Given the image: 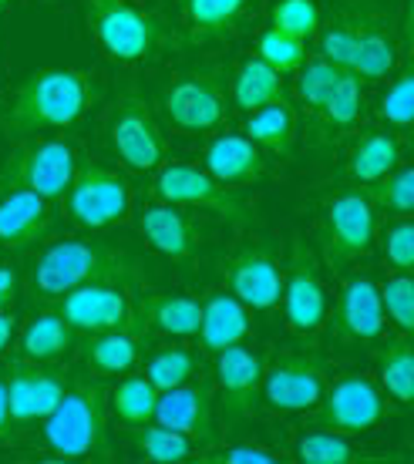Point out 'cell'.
I'll return each instance as SVG.
<instances>
[{
  "instance_id": "cell-1",
  "label": "cell",
  "mask_w": 414,
  "mask_h": 464,
  "mask_svg": "<svg viewBox=\"0 0 414 464\" xmlns=\"http://www.w3.org/2000/svg\"><path fill=\"white\" fill-rule=\"evenodd\" d=\"M84 283H118V286H138L142 283V263L125 249H115L94 239H64L47 246L37 256L27 276V293L34 303H54L64 293L78 290Z\"/></svg>"
},
{
  "instance_id": "cell-2",
  "label": "cell",
  "mask_w": 414,
  "mask_h": 464,
  "mask_svg": "<svg viewBox=\"0 0 414 464\" xmlns=\"http://www.w3.org/2000/svg\"><path fill=\"white\" fill-rule=\"evenodd\" d=\"M94 102V82L78 68H41L17 88L11 108L0 115L7 139H27L34 131L71 128Z\"/></svg>"
},
{
  "instance_id": "cell-3",
  "label": "cell",
  "mask_w": 414,
  "mask_h": 464,
  "mask_svg": "<svg viewBox=\"0 0 414 464\" xmlns=\"http://www.w3.org/2000/svg\"><path fill=\"white\" fill-rule=\"evenodd\" d=\"M44 441L61 461H112L108 441V391L81 381L61 394L44 418Z\"/></svg>"
},
{
  "instance_id": "cell-4",
  "label": "cell",
  "mask_w": 414,
  "mask_h": 464,
  "mask_svg": "<svg viewBox=\"0 0 414 464\" xmlns=\"http://www.w3.org/2000/svg\"><path fill=\"white\" fill-rule=\"evenodd\" d=\"M88 27L108 58L135 64L152 61L169 44V31L155 14L132 7L128 0H84Z\"/></svg>"
},
{
  "instance_id": "cell-5",
  "label": "cell",
  "mask_w": 414,
  "mask_h": 464,
  "mask_svg": "<svg viewBox=\"0 0 414 464\" xmlns=\"http://www.w3.org/2000/svg\"><path fill=\"white\" fill-rule=\"evenodd\" d=\"M78 169V155L68 141H27L0 165V196L14 188H27L44 198H61L68 192Z\"/></svg>"
},
{
  "instance_id": "cell-6",
  "label": "cell",
  "mask_w": 414,
  "mask_h": 464,
  "mask_svg": "<svg viewBox=\"0 0 414 464\" xmlns=\"http://www.w3.org/2000/svg\"><path fill=\"white\" fill-rule=\"evenodd\" d=\"M155 196L162 202H172V206L212 212L222 222H230L232 229L256 226V212L240 196H232L222 182H216L209 172H199L192 165H169V169H162L159 179H155Z\"/></svg>"
},
{
  "instance_id": "cell-7",
  "label": "cell",
  "mask_w": 414,
  "mask_h": 464,
  "mask_svg": "<svg viewBox=\"0 0 414 464\" xmlns=\"http://www.w3.org/2000/svg\"><path fill=\"white\" fill-rule=\"evenodd\" d=\"M61 198L71 219L88 229H108L115 222H125L132 212V186L104 165H78Z\"/></svg>"
},
{
  "instance_id": "cell-8",
  "label": "cell",
  "mask_w": 414,
  "mask_h": 464,
  "mask_svg": "<svg viewBox=\"0 0 414 464\" xmlns=\"http://www.w3.org/2000/svg\"><path fill=\"white\" fill-rule=\"evenodd\" d=\"M374 236H378V219L368 196L344 192L327 202L320 219V249L330 269H344L347 263L368 256Z\"/></svg>"
},
{
  "instance_id": "cell-9",
  "label": "cell",
  "mask_w": 414,
  "mask_h": 464,
  "mask_svg": "<svg viewBox=\"0 0 414 464\" xmlns=\"http://www.w3.org/2000/svg\"><path fill=\"white\" fill-rule=\"evenodd\" d=\"M128 286L118 283H84L78 290L64 293L54 300V314L81 334H104V330H135L149 324L135 314V306L128 300Z\"/></svg>"
},
{
  "instance_id": "cell-10",
  "label": "cell",
  "mask_w": 414,
  "mask_h": 464,
  "mask_svg": "<svg viewBox=\"0 0 414 464\" xmlns=\"http://www.w3.org/2000/svg\"><path fill=\"white\" fill-rule=\"evenodd\" d=\"M162 108L179 131H212L226 121L230 98H226V82L222 71H189L179 82L162 94Z\"/></svg>"
},
{
  "instance_id": "cell-11",
  "label": "cell",
  "mask_w": 414,
  "mask_h": 464,
  "mask_svg": "<svg viewBox=\"0 0 414 464\" xmlns=\"http://www.w3.org/2000/svg\"><path fill=\"white\" fill-rule=\"evenodd\" d=\"M7 381V401H11V424L14 428H27L34 420H44L54 407H58L61 394L68 391L64 371L47 367L44 360H27L14 357L4 371Z\"/></svg>"
},
{
  "instance_id": "cell-12",
  "label": "cell",
  "mask_w": 414,
  "mask_h": 464,
  "mask_svg": "<svg viewBox=\"0 0 414 464\" xmlns=\"http://www.w3.org/2000/svg\"><path fill=\"white\" fill-rule=\"evenodd\" d=\"M260 387L273 411H313L327 391V367L317 353H283L263 371Z\"/></svg>"
},
{
  "instance_id": "cell-13",
  "label": "cell",
  "mask_w": 414,
  "mask_h": 464,
  "mask_svg": "<svg viewBox=\"0 0 414 464\" xmlns=\"http://www.w3.org/2000/svg\"><path fill=\"white\" fill-rule=\"evenodd\" d=\"M283 306H287V324L297 334H317L327 324V293L317 269L310 246L303 239H293L290 246V263L283 273Z\"/></svg>"
},
{
  "instance_id": "cell-14",
  "label": "cell",
  "mask_w": 414,
  "mask_h": 464,
  "mask_svg": "<svg viewBox=\"0 0 414 464\" xmlns=\"http://www.w3.org/2000/svg\"><path fill=\"white\" fill-rule=\"evenodd\" d=\"M108 135H112V149L118 151V159L132 169L152 172L165 159V135H162L152 108L142 98H122L118 102Z\"/></svg>"
},
{
  "instance_id": "cell-15",
  "label": "cell",
  "mask_w": 414,
  "mask_h": 464,
  "mask_svg": "<svg viewBox=\"0 0 414 464\" xmlns=\"http://www.w3.org/2000/svg\"><path fill=\"white\" fill-rule=\"evenodd\" d=\"M222 279L246 310H273L283 293V269L266 246H242L222 259Z\"/></svg>"
},
{
  "instance_id": "cell-16",
  "label": "cell",
  "mask_w": 414,
  "mask_h": 464,
  "mask_svg": "<svg viewBox=\"0 0 414 464\" xmlns=\"http://www.w3.org/2000/svg\"><path fill=\"white\" fill-rule=\"evenodd\" d=\"M384 418L380 391L368 377H344L320 397L317 424L334 434H360Z\"/></svg>"
},
{
  "instance_id": "cell-17",
  "label": "cell",
  "mask_w": 414,
  "mask_h": 464,
  "mask_svg": "<svg viewBox=\"0 0 414 464\" xmlns=\"http://www.w3.org/2000/svg\"><path fill=\"white\" fill-rule=\"evenodd\" d=\"M155 420L165 428L185 434L199 448L216 444V420H212V387L209 383H179L172 391H162L155 404Z\"/></svg>"
},
{
  "instance_id": "cell-18",
  "label": "cell",
  "mask_w": 414,
  "mask_h": 464,
  "mask_svg": "<svg viewBox=\"0 0 414 464\" xmlns=\"http://www.w3.org/2000/svg\"><path fill=\"white\" fill-rule=\"evenodd\" d=\"M216 357L222 418H226V424H236V420L253 414L256 394H260V383H263V360L256 357L253 350L240 347V343L219 350Z\"/></svg>"
},
{
  "instance_id": "cell-19",
  "label": "cell",
  "mask_w": 414,
  "mask_h": 464,
  "mask_svg": "<svg viewBox=\"0 0 414 464\" xmlns=\"http://www.w3.org/2000/svg\"><path fill=\"white\" fill-rule=\"evenodd\" d=\"M384 330V306L380 290L368 276H354L344 283L334 310V337L340 343H368Z\"/></svg>"
},
{
  "instance_id": "cell-20",
  "label": "cell",
  "mask_w": 414,
  "mask_h": 464,
  "mask_svg": "<svg viewBox=\"0 0 414 464\" xmlns=\"http://www.w3.org/2000/svg\"><path fill=\"white\" fill-rule=\"evenodd\" d=\"M54 229V212L51 198L14 188L0 196V246L4 249H27L47 239V232Z\"/></svg>"
},
{
  "instance_id": "cell-21",
  "label": "cell",
  "mask_w": 414,
  "mask_h": 464,
  "mask_svg": "<svg viewBox=\"0 0 414 464\" xmlns=\"http://www.w3.org/2000/svg\"><path fill=\"white\" fill-rule=\"evenodd\" d=\"M182 7V41L189 47L230 41L240 31L250 0H179Z\"/></svg>"
},
{
  "instance_id": "cell-22",
  "label": "cell",
  "mask_w": 414,
  "mask_h": 464,
  "mask_svg": "<svg viewBox=\"0 0 414 464\" xmlns=\"http://www.w3.org/2000/svg\"><path fill=\"white\" fill-rule=\"evenodd\" d=\"M206 169L226 188H242L263 179L266 159L260 155V145H253L246 135H219L206 149Z\"/></svg>"
},
{
  "instance_id": "cell-23",
  "label": "cell",
  "mask_w": 414,
  "mask_h": 464,
  "mask_svg": "<svg viewBox=\"0 0 414 464\" xmlns=\"http://www.w3.org/2000/svg\"><path fill=\"white\" fill-rule=\"evenodd\" d=\"M360 105H364V98H360V78H357L354 71H344L334 94L327 98V105L310 118V128H307L310 131V145L330 149V145H337V141L344 139L347 131H354L357 118H360Z\"/></svg>"
},
{
  "instance_id": "cell-24",
  "label": "cell",
  "mask_w": 414,
  "mask_h": 464,
  "mask_svg": "<svg viewBox=\"0 0 414 464\" xmlns=\"http://www.w3.org/2000/svg\"><path fill=\"white\" fill-rule=\"evenodd\" d=\"M199 306H202V316H199L196 337L206 353H219L232 343H242V337L250 334V314L232 293H209Z\"/></svg>"
},
{
  "instance_id": "cell-25",
  "label": "cell",
  "mask_w": 414,
  "mask_h": 464,
  "mask_svg": "<svg viewBox=\"0 0 414 464\" xmlns=\"http://www.w3.org/2000/svg\"><path fill=\"white\" fill-rule=\"evenodd\" d=\"M394 61H398L394 14H391V7L378 4L374 14H370L368 27H364V34H360V44H357L350 71H354L357 78H364V82H378V78H384V74H391Z\"/></svg>"
},
{
  "instance_id": "cell-26",
  "label": "cell",
  "mask_w": 414,
  "mask_h": 464,
  "mask_svg": "<svg viewBox=\"0 0 414 464\" xmlns=\"http://www.w3.org/2000/svg\"><path fill=\"white\" fill-rule=\"evenodd\" d=\"M138 229H142V236L152 243V249H159V253L169 256V259H192V253H196V246H199L196 226H192L189 216L179 212V206H172V202L152 206V209L142 212Z\"/></svg>"
},
{
  "instance_id": "cell-27",
  "label": "cell",
  "mask_w": 414,
  "mask_h": 464,
  "mask_svg": "<svg viewBox=\"0 0 414 464\" xmlns=\"http://www.w3.org/2000/svg\"><path fill=\"white\" fill-rule=\"evenodd\" d=\"M145 337V326L135 330H104V334H88L81 343V363L98 377L112 373H128L138 363V347Z\"/></svg>"
},
{
  "instance_id": "cell-28",
  "label": "cell",
  "mask_w": 414,
  "mask_h": 464,
  "mask_svg": "<svg viewBox=\"0 0 414 464\" xmlns=\"http://www.w3.org/2000/svg\"><path fill=\"white\" fill-rule=\"evenodd\" d=\"M380 0H344L334 7V17H330V27L323 31L320 51L327 61H334L337 68H347L354 64L357 44H360V34L368 27L370 14Z\"/></svg>"
},
{
  "instance_id": "cell-29",
  "label": "cell",
  "mask_w": 414,
  "mask_h": 464,
  "mask_svg": "<svg viewBox=\"0 0 414 464\" xmlns=\"http://www.w3.org/2000/svg\"><path fill=\"white\" fill-rule=\"evenodd\" d=\"M246 139L253 141V145H260V149L280 155V159H290L293 145H297V111L290 108L287 98L250 111Z\"/></svg>"
},
{
  "instance_id": "cell-30",
  "label": "cell",
  "mask_w": 414,
  "mask_h": 464,
  "mask_svg": "<svg viewBox=\"0 0 414 464\" xmlns=\"http://www.w3.org/2000/svg\"><path fill=\"white\" fill-rule=\"evenodd\" d=\"M283 98H287L283 74L273 64H266L263 58L242 61L236 78H232V105L242 111H256V108L283 102Z\"/></svg>"
},
{
  "instance_id": "cell-31",
  "label": "cell",
  "mask_w": 414,
  "mask_h": 464,
  "mask_svg": "<svg viewBox=\"0 0 414 464\" xmlns=\"http://www.w3.org/2000/svg\"><path fill=\"white\" fill-rule=\"evenodd\" d=\"M401 162V145L394 135H384V131H370V135H360L350 149V159H347V175L360 182V186H370L384 179L388 172H394Z\"/></svg>"
},
{
  "instance_id": "cell-32",
  "label": "cell",
  "mask_w": 414,
  "mask_h": 464,
  "mask_svg": "<svg viewBox=\"0 0 414 464\" xmlns=\"http://www.w3.org/2000/svg\"><path fill=\"white\" fill-rule=\"evenodd\" d=\"M138 314L149 326L162 330V334H172V337H196L199 316L202 306L192 296H169V293H152L142 300Z\"/></svg>"
},
{
  "instance_id": "cell-33",
  "label": "cell",
  "mask_w": 414,
  "mask_h": 464,
  "mask_svg": "<svg viewBox=\"0 0 414 464\" xmlns=\"http://www.w3.org/2000/svg\"><path fill=\"white\" fill-rule=\"evenodd\" d=\"M71 347H74V330H71L54 310L31 320L21 337V357L44 360V363L47 360H58L61 353H68Z\"/></svg>"
},
{
  "instance_id": "cell-34",
  "label": "cell",
  "mask_w": 414,
  "mask_h": 464,
  "mask_svg": "<svg viewBox=\"0 0 414 464\" xmlns=\"http://www.w3.org/2000/svg\"><path fill=\"white\" fill-rule=\"evenodd\" d=\"M378 371L384 391L398 401V404H411L414 401V353H411V340L398 337L391 343H384L378 350Z\"/></svg>"
},
{
  "instance_id": "cell-35",
  "label": "cell",
  "mask_w": 414,
  "mask_h": 464,
  "mask_svg": "<svg viewBox=\"0 0 414 464\" xmlns=\"http://www.w3.org/2000/svg\"><path fill=\"white\" fill-rule=\"evenodd\" d=\"M112 411L118 414L122 424L138 428V424H149L155 420V404H159V391L149 383V377H125L112 391Z\"/></svg>"
},
{
  "instance_id": "cell-36",
  "label": "cell",
  "mask_w": 414,
  "mask_h": 464,
  "mask_svg": "<svg viewBox=\"0 0 414 464\" xmlns=\"http://www.w3.org/2000/svg\"><path fill=\"white\" fill-rule=\"evenodd\" d=\"M135 430V448L142 451V458H149V461H159V464H179V461H189L192 454H196L199 444L189 441L185 434L179 430L165 428H149V424H138Z\"/></svg>"
},
{
  "instance_id": "cell-37",
  "label": "cell",
  "mask_w": 414,
  "mask_h": 464,
  "mask_svg": "<svg viewBox=\"0 0 414 464\" xmlns=\"http://www.w3.org/2000/svg\"><path fill=\"white\" fill-rule=\"evenodd\" d=\"M347 68H337L334 61H310L307 68L300 71V82H297V94L300 102H303V108H307V115H317L323 105H327V98L334 94L337 82H340V74H344Z\"/></svg>"
},
{
  "instance_id": "cell-38",
  "label": "cell",
  "mask_w": 414,
  "mask_h": 464,
  "mask_svg": "<svg viewBox=\"0 0 414 464\" xmlns=\"http://www.w3.org/2000/svg\"><path fill=\"white\" fill-rule=\"evenodd\" d=\"M196 367H199L196 353H189V350H182V347H165L149 360L145 377H149V383L155 391H172L179 383L192 381Z\"/></svg>"
},
{
  "instance_id": "cell-39",
  "label": "cell",
  "mask_w": 414,
  "mask_h": 464,
  "mask_svg": "<svg viewBox=\"0 0 414 464\" xmlns=\"http://www.w3.org/2000/svg\"><path fill=\"white\" fill-rule=\"evenodd\" d=\"M370 206L388 209L394 216H408L414 209V172L411 169H394L384 179L370 182Z\"/></svg>"
},
{
  "instance_id": "cell-40",
  "label": "cell",
  "mask_w": 414,
  "mask_h": 464,
  "mask_svg": "<svg viewBox=\"0 0 414 464\" xmlns=\"http://www.w3.org/2000/svg\"><path fill=\"white\" fill-rule=\"evenodd\" d=\"M297 458L303 464H357V461H364V454H357L344 438H337L334 430L303 434L297 444Z\"/></svg>"
},
{
  "instance_id": "cell-41",
  "label": "cell",
  "mask_w": 414,
  "mask_h": 464,
  "mask_svg": "<svg viewBox=\"0 0 414 464\" xmlns=\"http://www.w3.org/2000/svg\"><path fill=\"white\" fill-rule=\"evenodd\" d=\"M270 21L283 34L310 41L320 31V7H317V0H276Z\"/></svg>"
},
{
  "instance_id": "cell-42",
  "label": "cell",
  "mask_w": 414,
  "mask_h": 464,
  "mask_svg": "<svg viewBox=\"0 0 414 464\" xmlns=\"http://www.w3.org/2000/svg\"><path fill=\"white\" fill-rule=\"evenodd\" d=\"M380 118L394 128H408L414 121V64L411 58L404 61V68L398 71L394 84L388 88V94L380 98Z\"/></svg>"
},
{
  "instance_id": "cell-43",
  "label": "cell",
  "mask_w": 414,
  "mask_h": 464,
  "mask_svg": "<svg viewBox=\"0 0 414 464\" xmlns=\"http://www.w3.org/2000/svg\"><path fill=\"white\" fill-rule=\"evenodd\" d=\"M260 58L266 64H273L280 74H290V71L303 68V58H307V41L300 37H290L283 31L270 27L263 37H260Z\"/></svg>"
},
{
  "instance_id": "cell-44",
  "label": "cell",
  "mask_w": 414,
  "mask_h": 464,
  "mask_svg": "<svg viewBox=\"0 0 414 464\" xmlns=\"http://www.w3.org/2000/svg\"><path fill=\"white\" fill-rule=\"evenodd\" d=\"M380 306L388 310V316L401 326L404 334H411L414 330V279L408 276V273L388 279V283L380 286Z\"/></svg>"
},
{
  "instance_id": "cell-45",
  "label": "cell",
  "mask_w": 414,
  "mask_h": 464,
  "mask_svg": "<svg viewBox=\"0 0 414 464\" xmlns=\"http://www.w3.org/2000/svg\"><path fill=\"white\" fill-rule=\"evenodd\" d=\"M384 256L394 269L411 273L414 269V222L401 216V222H394L391 229L384 232Z\"/></svg>"
},
{
  "instance_id": "cell-46",
  "label": "cell",
  "mask_w": 414,
  "mask_h": 464,
  "mask_svg": "<svg viewBox=\"0 0 414 464\" xmlns=\"http://www.w3.org/2000/svg\"><path fill=\"white\" fill-rule=\"evenodd\" d=\"M209 461H219V464H273L276 458L263 448H250V444H242V448H226V451L212 454Z\"/></svg>"
},
{
  "instance_id": "cell-47",
  "label": "cell",
  "mask_w": 414,
  "mask_h": 464,
  "mask_svg": "<svg viewBox=\"0 0 414 464\" xmlns=\"http://www.w3.org/2000/svg\"><path fill=\"white\" fill-rule=\"evenodd\" d=\"M14 296H17V273L14 266H0V310H11Z\"/></svg>"
},
{
  "instance_id": "cell-48",
  "label": "cell",
  "mask_w": 414,
  "mask_h": 464,
  "mask_svg": "<svg viewBox=\"0 0 414 464\" xmlns=\"http://www.w3.org/2000/svg\"><path fill=\"white\" fill-rule=\"evenodd\" d=\"M11 434V401H7V381L0 377V441Z\"/></svg>"
},
{
  "instance_id": "cell-49",
  "label": "cell",
  "mask_w": 414,
  "mask_h": 464,
  "mask_svg": "<svg viewBox=\"0 0 414 464\" xmlns=\"http://www.w3.org/2000/svg\"><path fill=\"white\" fill-rule=\"evenodd\" d=\"M14 326H17V320H14V314H7V310H0V350L11 343L14 337Z\"/></svg>"
},
{
  "instance_id": "cell-50",
  "label": "cell",
  "mask_w": 414,
  "mask_h": 464,
  "mask_svg": "<svg viewBox=\"0 0 414 464\" xmlns=\"http://www.w3.org/2000/svg\"><path fill=\"white\" fill-rule=\"evenodd\" d=\"M7 4H11V0H0V7H7Z\"/></svg>"
}]
</instances>
